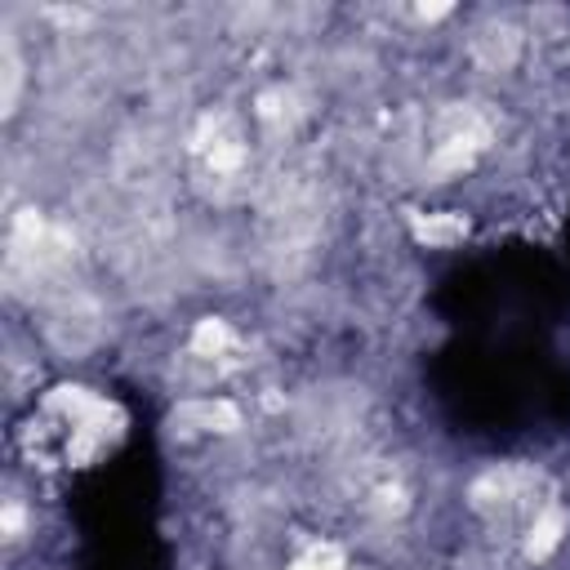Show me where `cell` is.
Here are the masks:
<instances>
[{
  "instance_id": "6da1fadb",
  "label": "cell",
  "mask_w": 570,
  "mask_h": 570,
  "mask_svg": "<svg viewBox=\"0 0 570 570\" xmlns=\"http://www.w3.org/2000/svg\"><path fill=\"white\" fill-rule=\"evenodd\" d=\"M566 534H570V512H566V503L548 499V503L525 521V530H521V552H525V561H534V566L552 561V557L561 552Z\"/></svg>"
},
{
  "instance_id": "7a4b0ae2",
  "label": "cell",
  "mask_w": 570,
  "mask_h": 570,
  "mask_svg": "<svg viewBox=\"0 0 570 570\" xmlns=\"http://www.w3.org/2000/svg\"><path fill=\"white\" fill-rule=\"evenodd\" d=\"M414 240L428 249H450L468 236V214L459 209H436V214H414Z\"/></svg>"
}]
</instances>
